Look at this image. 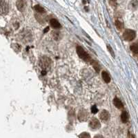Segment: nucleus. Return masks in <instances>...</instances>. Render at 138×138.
I'll use <instances>...</instances> for the list:
<instances>
[{
	"instance_id": "obj_1",
	"label": "nucleus",
	"mask_w": 138,
	"mask_h": 138,
	"mask_svg": "<svg viewBox=\"0 0 138 138\" xmlns=\"http://www.w3.org/2000/svg\"><path fill=\"white\" fill-rule=\"evenodd\" d=\"M76 50H77V55H79V57L81 59H82L83 60H84L85 62H91L92 61H93V60H91V57H90L89 55L85 51V50H84L82 47L78 46L77 47Z\"/></svg>"
},
{
	"instance_id": "obj_2",
	"label": "nucleus",
	"mask_w": 138,
	"mask_h": 138,
	"mask_svg": "<svg viewBox=\"0 0 138 138\" xmlns=\"http://www.w3.org/2000/svg\"><path fill=\"white\" fill-rule=\"evenodd\" d=\"M136 37V33L131 29H126L123 33V38L126 41H132Z\"/></svg>"
},
{
	"instance_id": "obj_3",
	"label": "nucleus",
	"mask_w": 138,
	"mask_h": 138,
	"mask_svg": "<svg viewBox=\"0 0 138 138\" xmlns=\"http://www.w3.org/2000/svg\"><path fill=\"white\" fill-rule=\"evenodd\" d=\"M40 66L44 69L49 68L50 67V60L46 56L42 57L40 60Z\"/></svg>"
},
{
	"instance_id": "obj_4",
	"label": "nucleus",
	"mask_w": 138,
	"mask_h": 138,
	"mask_svg": "<svg viewBox=\"0 0 138 138\" xmlns=\"http://www.w3.org/2000/svg\"><path fill=\"white\" fill-rule=\"evenodd\" d=\"M8 13V4L6 0H1V14L6 15Z\"/></svg>"
},
{
	"instance_id": "obj_5",
	"label": "nucleus",
	"mask_w": 138,
	"mask_h": 138,
	"mask_svg": "<svg viewBox=\"0 0 138 138\" xmlns=\"http://www.w3.org/2000/svg\"><path fill=\"white\" fill-rule=\"evenodd\" d=\"M100 126L99 121L97 118H93L89 122V126L92 129H98L100 127Z\"/></svg>"
},
{
	"instance_id": "obj_6",
	"label": "nucleus",
	"mask_w": 138,
	"mask_h": 138,
	"mask_svg": "<svg viewBox=\"0 0 138 138\" xmlns=\"http://www.w3.org/2000/svg\"><path fill=\"white\" fill-rule=\"evenodd\" d=\"M99 116L102 121H108V119H109V118H110V113H109L108 111H107V110H103L102 111L99 113Z\"/></svg>"
},
{
	"instance_id": "obj_7",
	"label": "nucleus",
	"mask_w": 138,
	"mask_h": 138,
	"mask_svg": "<svg viewBox=\"0 0 138 138\" xmlns=\"http://www.w3.org/2000/svg\"><path fill=\"white\" fill-rule=\"evenodd\" d=\"M26 1L25 0H17L16 2V6H17V9L19 10V11L23 12L26 8Z\"/></svg>"
},
{
	"instance_id": "obj_8",
	"label": "nucleus",
	"mask_w": 138,
	"mask_h": 138,
	"mask_svg": "<svg viewBox=\"0 0 138 138\" xmlns=\"http://www.w3.org/2000/svg\"><path fill=\"white\" fill-rule=\"evenodd\" d=\"M88 115L86 110H80V111H79V115H78V118L81 121H86V119H87V118H88Z\"/></svg>"
},
{
	"instance_id": "obj_9",
	"label": "nucleus",
	"mask_w": 138,
	"mask_h": 138,
	"mask_svg": "<svg viewBox=\"0 0 138 138\" xmlns=\"http://www.w3.org/2000/svg\"><path fill=\"white\" fill-rule=\"evenodd\" d=\"M113 104L114 106L116 107V108H119V109H121L124 107V105L121 102V101L118 98V97H115L113 99Z\"/></svg>"
},
{
	"instance_id": "obj_10",
	"label": "nucleus",
	"mask_w": 138,
	"mask_h": 138,
	"mask_svg": "<svg viewBox=\"0 0 138 138\" xmlns=\"http://www.w3.org/2000/svg\"><path fill=\"white\" fill-rule=\"evenodd\" d=\"M50 26H52L53 28L58 29V28H61V25H60V22H58V21L55 19H50Z\"/></svg>"
},
{
	"instance_id": "obj_11",
	"label": "nucleus",
	"mask_w": 138,
	"mask_h": 138,
	"mask_svg": "<svg viewBox=\"0 0 138 138\" xmlns=\"http://www.w3.org/2000/svg\"><path fill=\"white\" fill-rule=\"evenodd\" d=\"M138 7V1L137 0H132L129 5V8L131 10H136Z\"/></svg>"
},
{
	"instance_id": "obj_12",
	"label": "nucleus",
	"mask_w": 138,
	"mask_h": 138,
	"mask_svg": "<svg viewBox=\"0 0 138 138\" xmlns=\"http://www.w3.org/2000/svg\"><path fill=\"white\" fill-rule=\"evenodd\" d=\"M102 79H104L106 83H109L110 82V77L109 76L108 73L106 71H103L102 73Z\"/></svg>"
},
{
	"instance_id": "obj_13",
	"label": "nucleus",
	"mask_w": 138,
	"mask_h": 138,
	"mask_svg": "<svg viewBox=\"0 0 138 138\" xmlns=\"http://www.w3.org/2000/svg\"><path fill=\"white\" fill-rule=\"evenodd\" d=\"M121 120L123 123H126L129 120V115L126 111H123L121 114Z\"/></svg>"
},
{
	"instance_id": "obj_14",
	"label": "nucleus",
	"mask_w": 138,
	"mask_h": 138,
	"mask_svg": "<svg viewBox=\"0 0 138 138\" xmlns=\"http://www.w3.org/2000/svg\"><path fill=\"white\" fill-rule=\"evenodd\" d=\"M130 49L134 54H137L138 53V44L134 43L131 45Z\"/></svg>"
},
{
	"instance_id": "obj_15",
	"label": "nucleus",
	"mask_w": 138,
	"mask_h": 138,
	"mask_svg": "<svg viewBox=\"0 0 138 138\" xmlns=\"http://www.w3.org/2000/svg\"><path fill=\"white\" fill-rule=\"evenodd\" d=\"M115 26L116 28H118L119 30H121L122 29H124V27L123 22H121V21L118 20V19L115 21Z\"/></svg>"
},
{
	"instance_id": "obj_16",
	"label": "nucleus",
	"mask_w": 138,
	"mask_h": 138,
	"mask_svg": "<svg viewBox=\"0 0 138 138\" xmlns=\"http://www.w3.org/2000/svg\"><path fill=\"white\" fill-rule=\"evenodd\" d=\"M34 9L35 10V11H37L39 13H45L44 8L41 7V6H39V5H36V6H35V7H34Z\"/></svg>"
},
{
	"instance_id": "obj_17",
	"label": "nucleus",
	"mask_w": 138,
	"mask_h": 138,
	"mask_svg": "<svg viewBox=\"0 0 138 138\" xmlns=\"http://www.w3.org/2000/svg\"><path fill=\"white\" fill-rule=\"evenodd\" d=\"M91 63L92 64H93V67L95 71L98 73L99 71V70H100V68H99V64H98V63H97V62H95V61H92Z\"/></svg>"
},
{
	"instance_id": "obj_18",
	"label": "nucleus",
	"mask_w": 138,
	"mask_h": 138,
	"mask_svg": "<svg viewBox=\"0 0 138 138\" xmlns=\"http://www.w3.org/2000/svg\"><path fill=\"white\" fill-rule=\"evenodd\" d=\"M79 138H91V136H90V134L88 133V132H82L79 135Z\"/></svg>"
},
{
	"instance_id": "obj_19",
	"label": "nucleus",
	"mask_w": 138,
	"mask_h": 138,
	"mask_svg": "<svg viewBox=\"0 0 138 138\" xmlns=\"http://www.w3.org/2000/svg\"><path fill=\"white\" fill-rule=\"evenodd\" d=\"M107 49H108V52H110V54L111 55H112L113 57L115 58V52H114L113 50L112 47L110 46V45H108H108H107Z\"/></svg>"
},
{
	"instance_id": "obj_20",
	"label": "nucleus",
	"mask_w": 138,
	"mask_h": 138,
	"mask_svg": "<svg viewBox=\"0 0 138 138\" xmlns=\"http://www.w3.org/2000/svg\"><path fill=\"white\" fill-rule=\"evenodd\" d=\"M91 112H92V113H93V114L97 113L98 112V109H97L96 106H93V107H91Z\"/></svg>"
},
{
	"instance_id": "obj_21",
	"label": "nucleus",
	"mask_w": 138,
	"mask_h": 138,
	"mask_svg": "<svg viewBox=\"0 0 138 138\" xmlns=\"http://www.w3.org/2000/svg\"><path fill=\"white\" fill-rule=\"evenodd\" d=\"M109 3L113 8H115L117 6V0H110Z\"/></svg>"
},
{
	"instance_id": "obj_22",
	"label": "nucleus",
	"mask_w": 138,
	"mask_h": 138,
	"mask_svg": "<svg viewBox=\"0 0 138 138\" xmlns=\"http://www.w3.org/2000/svg\"><path fill=\"white\" fill-rule=\"evenodd\" d=\"M94 138H104V137L102 135H97L94 137Z\"/></svg>"
},
{
	"instance_id": "obj_23",
	"label": "nucleus",
	"mask_w": 138,
	"mask_h": 138,
	"mask_svg": "<svg viewBox=\"0 0 138 138\" xmlns=\"http://www.w3.org/2000/svg\"><path fill=\"white\" fill-rule=\"evenodd\" d=\"M49 27H46V30H44V33H46V32H48L49 31Z\"/></svg>"
}]
</instances>
